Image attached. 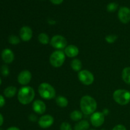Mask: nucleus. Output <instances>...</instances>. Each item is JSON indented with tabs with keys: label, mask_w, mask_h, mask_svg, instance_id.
Here are the masks:
<instances>
[{
	"label": "nucleus",
	"mask_w": 130,
	"mask_h": 130,
	"mask_svg": "<svg viewBox=\"0 0 130 130\" xmlns=\"http://www.w3.org/2000/svg\"><path fill=\"white\" fill-rule=\"evenodd\" d=\"M118 5L116 3H110L107 6V11L109 12H114L116 10L118 9Z\"/></svg>",
	"instance_id": "b1692460"
},
{
	"label": "nucleus",
	"mask_w": 130,
	"mask_h": 130,
	"mask_svg": "<svg viewBox=\"0 0 130 130\" xmlns=\"http://www.w3.org/2000/svg\"><path fill=\"white\" fill-rule=\"evenodd\" d=\"M90 128V123L86 120L79 121L74 126V130H88Z\"/></svg>",
	"instance_id": "dca6fc26"
},
{
	"label": "nucleus",
	"mask_w": 130,
	"mask_h": 130,
	"mask_svg": "<svg viewBox=\"0 0 130 130\" xmlns=\"http://www.w3.org/2000/svg\"><path fill=\"white\" fill-rule=\"evenodd\" d=\"M63 0H50L51 2L55 5H60L63 2Z\"/></svg>",
	"instance_id": "c756f323"
},
{
	"label": "nucleus",
	"mask_w": 130,
	"mask_h": 130,
	"mask_svg": "<svg viewBox=\"0 0 130 130\" xmlns=\"http://www.w3.org/2000/svg\"><path fill=\"white\" fill-rule=\"evenodd\" d=\"M29 119H30V121H36L37 119V118L36 117V116L33 115V114H31L30 116H29Z\"/></svg>",
	"instance_id": "7c9ffc66"
},
{
	"label": "nucleus",
	"mask_w": 130,
	"mask_h": 130,
	"mask_svg": "<svg viewBox=\"0 0 130 130\" xmlns=\"http://www.w3.org/2000/svg\"><path fill=\"white\" fill-rule=\"evenodd\" d=\"M38 40L42 44H48L50 43L49 36L46 33H41L38 36Z\"/></svg>",
	"instance_id": "4be33fe9"
},
{
	"label": "nucleus",
	"mask_w": 130,
	"mask_h": 130,
	"mask_svg": "<svg viewBox=\"0 0 130 130\" xmlns=\"http://www.w3.org/2000/svg\"><path fill=\"white\" fill-rule=\"evenodd\" d=\"M112 130H126V128L123 124H118L114 127Z\"/></svg>",
	"instance_id": "cd10ccee"
},
{
	"label": "nucleus",
	"mask_w": 130,
	"mask_h": 130,
	"mask_svg": "<svg viewBox=\"0 0 130 130\" xmlns=\"http://www.w3.org/2000/svg\"><path fill=\"white\" fill-rule=\"evenodd\" d=\"M78 78L83 85L86 86L91 85L94 81L93 74L88 70L80 71L78 73Z\"/></svg>",
	"instance_id": "423d86ee"
},
{
	"label": "nucleus",
	"mask_w": 130,
	"mask_h": 130,
	"mask_svg": "<svg viewBox=\"0 0 130 130\" xmlns=\"http://www.w3.org/2000/svg\"><path fill=\"white\" fill-rule=\"evenodd\" d=\"M118 18L123 24H128L130 22V9L129 8L123 6L119 10Z\"/></svg>",
	"instance_id": "9d476101"
},
{
	"label": "nucleus",
	"mask_w": 130,
	"mask_h": 130,
	"mask_svg": "<svg viewBox=\"0 0 130 130\" xmlns=\"http://www.w3.org/2000/svg\"><path fill=\"white\" fill-rule=\"evenodd\" d=\"M8 41L11 44H18L20 43V39L19 37L15 35H11L8 38Z\"/></svg>",
	"instance_id": "5701e85b"
},
{
	"label": "nucleus",
	"mask_w": 130,
	"mask_h": 130,
	"mask_svg": "<svg viewBox=\"0 0 130 130\" xmlns=\"http://www.w3.org/2000/svg\"><path fill=\"white\" fill-rule=\"evenodd\" d=\"M122 79L124 83L130 85V67H125L122 71Z\"/></svg>",
	"instance_id": "a211bd4d"
},
{
	"label": "nucleus",
	"mask_w": 130,
	"mask_h": 130,
	"mask_svg": "<svg viewBox=\"0 0 130 130\" xmlns=\"http://www.w3.org/2000/svg\"><path fill=\"white\" fill-rule=\"evenodd\" d=\"M83 113L80 110H73L70 114V118L74 121H79L83 118Z\"/></svg>",
	"instance_id": "6ab92c4d"
},
{
	"label": "nucleus",
	"mask_w": 130,
	"mask_h": 130,
	"mask_svg": "<svg viewBox=\"0 0 130 130\" xmlns=\"http://www.w3.org/2000/svg\"><path fill=\"white\" fill-rule=\"evenodd\" d=\"M4 122V119H3V116L2 114L0 113V126L3 124Z\"/></svg>",
	"instance_id": "2f4dec72"
},
{
	"label": "nucleus",
	"mask_w": 130,
	"mask_h": 130,
	"mask_svg": "<svg viewBox=\"0 0 130 130\" xmlns=\"http://www.w3.org/2000/svg\"><path fill=\"white\" fill-rule=\"evenodd\" d=\"M5 104V99L3 96L0 95V107H3Z\"/></svg>",
	"instance_id": "c85d7f7f"
},
{
	"label": "nucleus",
	"mask_w": 130,
	"mask_h": 130,
	"mask_svg": "<svg viewBox=\"0 0 130 130\" xmlns=\"http://www.w3.org/2000/svg\"><path fill=\"white\" fill-rule=\"evenodd\" d=\"M20 37L24 41H29L32 37V30L28 26L22 27L20 30Z\"/></svg>",
	"instance_id": "f8f14e48"
},
{
	"label": "nucleus",
	"mask_w": 130,
	"mask_h": 130,
	"mask_svg": "<svg viewBox=\"0 0 130 130\" xmlns=\"http://www.w3.org/2000/svg\"><path fill=\"white\" fill-rule=\"evenodd\" d=\"M105 116L104 113L100 112H96L93 114H91L90 117V121H91V124L94 127H100L104 124V121H105Z\"/></svg>",
	"instance_id": "6e6552de"
},
{
	"label": "nucleus",
	"mask_w": 130,
	"mask_h": 130,
	"mask_svg": "<svg viewBox=\"0 0 130 130\" xmlns=\"http://www.w3.org/2000/svg\"><path fill=\"white\" fill-rule=\"evenodd\" d=\"M64 53L68 57L73 58L79 54V49L76 46L71 44L66 47L64 50Z\"/></svg>",
	"instance_id": "2eb2a0df"
},
{
	"label": "nucleus",
	"mask_w": 130,
	"mask_h": 130,
	"mask_svg": "<svg viewBox=\"0 0 130 130\" xmlns=\"http://www.w3.org/2000/svg\"><path fill=\"white\" fill-rule=\"evenodd\" d=\"M54 123V118L51 115H43L38 120V124L42 128H50Z\"/></svg>",
	"instance_id": "1a4fd4ad"
},
{
	"label": "nucleus",
	"mask_w": 130,
	"mask_h": 130,
	"mask_svg": "<svg viewBox=\"0 0 130 130\" xmlns=\"http://www.w3.org/2000/svg\"><path fill=\"white\" fill-rule=\"evenodd\" d=\"M17 97L20 104L27 105L34 100L35 97V91L30 86H24L19 90Z\"/></svg>",
	"instance_id": "f03ea898"
},
{
	"label": "nucleus",
	"mask_w": 130,
	"mask_h": 130,
	"mask_svg": "<svg viewBox=\"0 0 130 130\" xmlns=\"http://www.w3.org/2000/svg\"><path fill=\"white\" fill-rule=\"evenodd\" d=\"M90 130H95V129H90Z\"/></svg>",
	"instance_id": "f704fd0d"
},
{
	"label": "nucleus",
	"mask_w": 130,
	"mask_h": 130,
	"mask_svg": "<svg viewBox=\"0 0 130 130\" xmlns=\"http://www.w3.org/2000/svg\"><path fill=\"white\" fill-rule=\"evenodd\" d=\"M60 129V130H72L71 124L69 123H67V122L62 123L61 124Z\"/></svg>",
	"instance_id": "bb28decb"
},
{
	"label": "nucleus",
	"mask_w": 130,
	"mask_h": 130,
	"mask_svg": "<svg viewBox=\"0 0 130 130\" xmlns=\"http://www.w3.org/2000/svg\"><path fill=\"white\" fill-rule=\"evenodd\" d=\"M1 83H2V81H1V77H0V85H1Z\"/></svg>",
	"instance_id": "72a5a7b5"
},
{
	"label": "nucleus",
	"mask_w": 130,
	"mask_h": 130,
	"mask_svg": "<svg viewBox=\"0 0 130 130\" xmlns=\"http://www.w3.org/2000/svg\"><path fill=\"white\" fill-rule=\"evenodd\" d=\"M38 92L40 96L46 100L53 99L56 96V91L54 88L46 83H43L39 85Z\"/></svg>",
	"instance_id": "7ed1b4c3"
},
{
	"label": "nucleus",
	"mask_w": 130,
	"mask_h": 130,
	"mask_svg": "<svg viewBox=\"0 0 130 130\" xmlns=\"http://www.w3.org/2000/svg\"><path fill=\"white\" fill-rule=\"evenodd\" d=\"M32 109L37 114H43L45 112L46 106L44 102L40 100H36L33 102Z\"/></svg>",
	"instance_id": "ddd939ff"
},
{
	"label": "nucleus",
	"mask_w": 130,
	"mask_h": 130,
	"mask_svg": "<svg viewBox=\"0 0 130 130\" xmlns=\"http://www.w3.org/2000/svg\"><path fill=\"white\" fill-rule=\"evenodd\" d=\"M17 88L13 86H9L6 87L4 90V95L7 98L13 97L17 93Z\"/></svg>",
	"instance_id": "f3484780"
},
{
	"label": "nucleus",
	"mask_w": 130,
	"mask_h": 130,
	"mask_svg": "<svg viewBox=\"0 0 130 130\" xmlns=\"http://www.w3.org/2000/svg\"><path fill=\"white\" fill-rule=\"evenodd\" d=\"M117 38H118L117 36L114 34H110L105 37V41L109 43H113L116 41Z\"/></svg>",
	"instance_id": "a878e982"
},
{
	"label": "nucleus",
	"mask_w": 130,
	"mask_h": 130,
	"mask_svg": "<svg viewBox=\"0 0 130 130\" xmlns=\"http://www.w3.org/2000/svg\"><path fill=\"white\" fill-rule=\"evenodd\" d=\"M113 99L119 105H126L130 102V92L124 89H119L114 92Z\"/></svg>",
	"instance_id": "20e7f679"
},
{
	"label": "nucleus",
	"mask_w": 130,
	"mask_h": 130,
	"mask_svg": "<svg viewBox=\"0 0 130 130\" xmlns=\"http://www.w3.org/2000/svg\"><path fill=\"white\" fill-rule=\"evenodd\" d=\"M15 55L12 51L9 48H5L1 52V58L6 63H10L14 60Z\"/></svg>",
	"instance_id": "4468645a"
},
{
	"label": "nucleus",
	"mask_w": 130,
	"mask_h": 130,
	"mask_svg": "<svg viewBox=\"0 0 130 130\" xmlns=\"http://www.w3.org/2000/svg\"><path fill=\"white\" fill-rule=\"evenodd\" d=\"M6 130H20V129H19V128H17V127L11 126V127H10V128H8Z\"/></svg>",
	"instance_id": "473e14b6"
},
{
	"label": "nucleus",
	"mask_w": 130,
	"mask_h": 130,
	"mask_svg": "<svg viewBox=\"0 0 130 130\" xmlns=\"http://www.w3.org/2000/svg\"><path fill=\"white\" fill-rule=\"evenodd\" d=\"M80 107L81 112L85 115L93 114L97 107L96 100L89 95L83 96L80 101Z\"/></svg>",
	"instance_id": "f257e3e1"
},
{
	"label": "nucleus",
	"mask_w": 130,
	"mask_h": 130,
	"mask_svg": "<svg viewBox=\"0 0 130 130\" xmlns=\"http://www.w3.org/2000/svg\"><path fill=\"white\" fill-rule=\"evenodd\" d=\"M71 66L74 71H79V72L82 68V63H81V60H79L77 58H75L71 61Z\"/></svg>",
	"instance_id": "aec40b11"
},
{
	"label": "nucleus",
	"mask_w": 130,
	"mask_h": 130,
	"mask_svg": "<svg viewBox=\"0 0 130 130\" xmlns=\"http://www.w3.org/2000/svg\"><path fill=\"white\" fill-rule=\"evenodd\" d=\"M66 59V54L61 50H56L50 57V63L53 67L58 68L63 64Z\"/></svg>",
	"instance_id": "39448f33"
},
{
	"label": "nucleus",
	"mask_w": 130,
	"mask_h": 130,
	"mask_svg": "<svg viewBox=\"0 0 130 130\" xmlns=\"http://www.w3.org/2000/svg\"><path fill=\"white\" fill-rule=\"evenodd\" d=\"M56 103L60 107H66L68 105V100L63 96H58L56 98Z\"/></svg>",
	"instance_id": "412c9836"
},
{
	"label": "nucleus",
	"mask_w": 130,
	"mask_h": 130,
	"mask_svg": "<svg viewBox=\"0 0 130 130\" xmlns=\"http://www.w3.org/2000/svg\"><path fill=\"white\" fill-rule=\"evenodd\" d=\"M1 73L3 76H8L10 74V70H9L8 66L6 65H3L1 68Z\"/></svg>",
	"instance_id": "393cba45"
},
{
	"label": "nucleus",
	"mask_w": 130,
	"mask_h": 130,
	"mask_svg": "<svg viewBox=\"0 0 130 130\" xmlns=\"http://www.w3.org/2000/svg\"><path fill=\"white\" fill-rule=\"evenodd\" d=\"M32 78V74L28 70H24L19 73L17 80L19 83L22 85H27L30 83Z\"/></svg>",
	"instance_id": "9b49d317"
},
{
	"label": "nucleus",
	"mask_w": 130,
	"mask_h": 130,
	"mask_svg": "<svg viewBox=\"0 0 130 130\" xmlns=\"http://www.w3.org/2000/svg\"><path fill=\"white\" fill-rule=\"evenodd\" d=\"M67 40L61 35H55L50 40V44L52 47L57 50H62L67 46Z\"/></svg>",
	"instance_id": "0eeeda50"
}]
</instances>
